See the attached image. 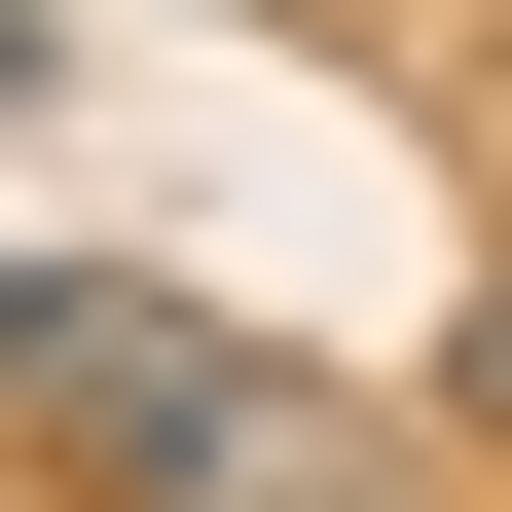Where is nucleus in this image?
I'll return each instance as SVG.
<instances>
[{"label":"nucleus","instance_id":"1","mask_svg":"<svg viewBox=\"0 0 512 512\" xmlns=\"http://www.w3.org/2000/svg\"><path fill=\"white\" fill-rule=\"evenodd\" d=\"M0 439L74 512H366L330 366H256L220 293H147V256H0Z\"/></svg>","mask_w":512,"mask_h":512},{"label":"nucleus","instance_id":"2","mask_svg":"<svg viewBox=\"0 0 512 512\" xmlns=\"http://www.w3.org/2000/svg\"><path fill=\"white\" fill-rule=\"evenodd\" d=\"M439 403H476V439H512V293H476V330H439Z\"/></svg>","mask_w":512,"mask_h":512}]
</instances>
